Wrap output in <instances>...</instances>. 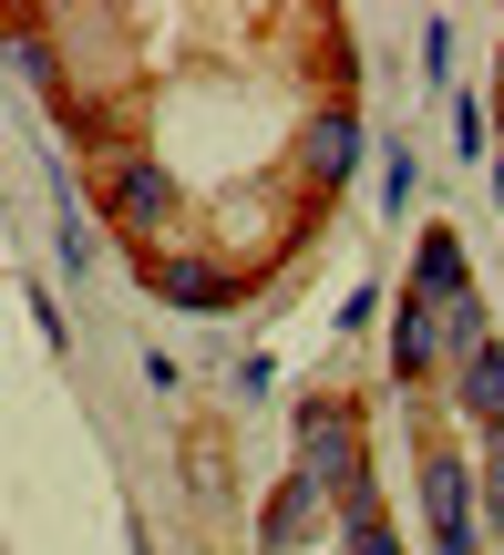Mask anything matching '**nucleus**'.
Instances as JSON below:
<instances>
[{"instance_id":"nucleus-1","label":"nucleus","mask_w":504,"mask_h":555,"mask_svg":"<svg viewBox=\"0 0 504 555\" xmlns=\"http://www.w3.org/2000/svg\"><path fill=\"white\" fill-rule=\"evenodd\" d=\"M288 433H299V463H288V474H299L309 494L329 504V515H350V504H371V494H382V483H371V442H361V412H350L340 391H309Z\"/></svg>"},{"instance_id":"nucleus-2","label":"nucleus","mask_w":504,"mask_h":555,"mask_svg":"<svg viewBox=\"0 0 504 555\" xmlns=\"http://www.w3.org/2000/svg\"><path fill=\"white\" fill-rule=\"evenodd\" d=\"M93 217L114 227L134 258H155L165 227L185 217V176H176L165 155H144V144H124V155H103V165H93Z\"/></svg>"},{"instance_id":"nucleus-3","label":"nucleus","mask_w":504,"mask_h":555,"mask_svg":"<svg viewBox=\"0 0 504 555\" xmlns=\"http://www.w3.org/2000/svg\"><path fill=\"white\" fill-rule=\"evenodd\" d=\"M361 155H371V124L350 114V103H320V114L299 124V185L309 196H350Z\"/></svg>"},{"instance_id":"nucleus-4","label":"nucleus","mask_w":504,"mask_h":555,"mask_svg":"<svg viewBox=\"0 0 504 555\" xmlns=\"http://www.w3.org/2000/svg\"><path fill=\"white\" fill-rule=\"evenodd\" d=\"M144 288H155L165 309H185V319H227L247 298V278L227 258H165V247H155V258H144Z\"/></svg>"},{"instance_id":"nucleus-5","label":"nucleus","mask_w":504,"mask_h":555,"mask_svg":"<svg viewBox=\"0 0 504 555\" xmlns=\"http://www.w3.org/2000/svg\"><path fill=\"white\" fill-rule=\"evenodd\" d=\"M391 380H402L412 401H423V380H443V309L432 298H391Z\"/></svg>"},{"instance_id":"nucleus-6","label":"nucleus","mask_w":504,"mask_h":555,"mask_svg":"<svg viewBox=\"0 0 504 555\" xmlns=\"http://www.w3.org/2000/svg\"><path fill=\"white\" fill-rule=\"evenodd\" d=\"M443 412L474 422V433H494L504 422V339H484V350H453L443 360Z\"/></svg>"},{"instance_id":"nucleus-7","label":"nucleus","mask_w":504,"mask_h":555,"mask_svg":"<svg viewBox=\"0 0 504 555\" xmlns=\"http://www.w3.org/2000/svg\"><path fill=\"white\" fill-rule=\"evenodd\" d=\"M0 52L21 62V82H31V93L52 103L62 124H82V93L62 82V52H52V21H0Z\"/></svg>"},{"instance_id":"nucleus-8","label":"nucleus","mask_w":504,"mask_h":555,"mask_svg":"<svg viewBox=\"0 0 504 555\" xmlns=\"http://www.w3.org/2000/svg\"><path fill=\"white\" fill-rule=\"evenodd\" d=\"M320 525H329V504L309 494L299 474H279V483H268V504H258V555H309Z\"/></svg>"},{"instance_id":"nucleus-9","label":"nucleus","mask_w":504,"mask_h":555,"mask_svg":"<svg viewBox=\"0 0 504 555\" xmlns=\"http://www.w3.org/2000/svg\"><path fill=\"white\" fill-rule=\"evenodd\" d=\"M412 298H432V309H453V298L474 288V268H464V237L453 227H423V247H412V278H402Z\"/></svg>"},{"instance_id":"nucleus-10","label":"nucleus","mask_w":504,"mask_h":555,"mask_svg":"<svg viewBox=\"0 0 504 555\" xmlns=\"http://www.w3.org/2000/svg\"><path fill=\"white\" fill-rule=\"evenodd\" d=\"M423 515H432V535H474V474H464V453H423Z\"/></svg>"},{"instance_id":"nucleus-11","label":"nucleus","mask_w":504,"mask_h":555,"mask_svg":"<svg viewBox=\"0 0 504 555\" xmlns=\"http://www.w3.org/2000/svg\"><path fill=\"white\" fill-rule=\"evenodd\" d=\"M329 535H340V555H402V535H391V515H382V494L350 504V515H329Z\"/></svg>"},{"instance_id":"nucleus-12","label":"nucleus","mask_w":504,"mask_h":555,"mask_svg":"<svg viewBox=\"0 0 504 555\" xmlns=\"http://www.w3.org/2000/svg\"><path fill=\"white\" fill-rule=\"evenodd\" d=\"M474 535L504 545V422L484 433V474H474Z\"/></svg>"},{"instance_id":"nucleus-13","label":"nucleus","mask_w":504,"mask_h":555,"mask_svg":"<svg viewBox=\"0 0 504 555\" xmlns=\"http://www.w3.org/2000/svg\"><path fill=\"white\" fill-rule=\"evenodd\" d=\"M484 124H494V114H484V93H464V103H453V144H464L474 165H494V134H484Z\"/></svg>"},{"instance_id":"nucleus-14","label":"nucleus","mask_w":504,"mask_h":555,"mask_svg":"<svg viewBox=\"0 0 504 555\" xmlns=\"http://www.w3.org/2000/svg\"><path fill=\"white\" fill-rule=\"evenodd\" d=\"M443 73H453V21L423 11V82H443Z\"/></svg>"},{"instance_id":"nucleus-15","label":"nucleus","mask_w":504,"mask_h":555,"mask_svg":"<svg viewBox=\"0 0 504 555\" xmlns=\"http://www.w3.org/2000/svg\"><path fill=\"white\" fill-rule=\"evenodd\" d=\"M382 206H391V217L412 206V155H402V144H391V165H382Z\"/></svg>"},{"instance_id":"nucleus-16","label":"nucleus","mask_w":504,"mask_h":555,"mask_svg":"<svg viewBox=\"0 0 504 555\" xmlns=\"http://www.w3.org/2000/svg\"><path fill=\"white\" fill-rule=\"evenodd\" d=\"M268 380H279V360L247 350V360H237V401H268Z\"/></svg>"},{"instance_id":"nucleus-17","label":"nucleus","mask_w":504,"mask_h":555,"mask_svg":"<svg viewBox=\"0 0 504 555\" xmlns=\"http://www.w3.org/2000/svg\"><path fill=\"white\" fill-rule=\"evenodd\" d=\"M62 268H73V278L93 268V227H82V217H62Z\"/></svg>"},{"instance_id":"nucleus-18","label":"nucleus","mask_w":504,"mask_h":555,"mask_svg":"<svg viewBox=\"0 0 504 555\" xmlns=\"http://www.w3.org/2000/svg\"><path fill=\"white\" fill-rule=\"evenodd\" d=\"M371 319H382V288H350V298H340V339L371 330Z\"/></svg>"},{"instance_id":"nucleus-19","label":"nucleus","mask_w":504,"mask_h":555,"mask_svg":"<svg viewBox=\"0 0 504 555\" xmlns=\"http://www.w3.org/2000/svg\"><path fill=\"white\" fill-rule=\"evenodd\" d=\"M494 206H504V155H494Z\"/></svg>"}]
</instances>
